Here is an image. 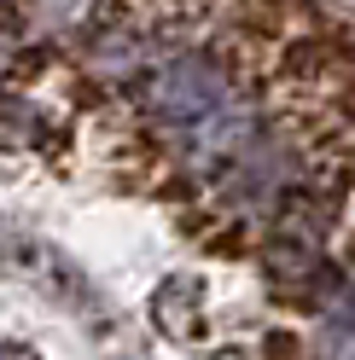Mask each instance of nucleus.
<instances>
[{"mask_svg": "<svg viewBox=\"0 0 355 360\" xmlns=\"http://www.w3.org/2000/svg\"><path fill=\"white\" fill-rule=\"evenodd\" d=\"M221 87H228V76H221L216 64H204V58H181V64H169V70L158 76L151 99H158L169 117H204L210 105H221Z\"/></svg>", "mask_w": 355, "mask_h": 360, "instance_id": "2", "label": "nucleus"}, {"mask_svg": "<svg viewBox=\"0 0 355 360\" xmlns=\"http://www.w3.org/2000/svg\"><path fill=\"white\" fill-rule=\"evenodd\" d=\"M338 360H355V337H349V343H338Z\"/></svg>", "mask_w": 355, "mask_h": 360, "instance_id": "5", "label": "nucleus"}, {"mask_svg": "<svg viewBox=\"0 0 355 360\" xmlns=\"http://www.w3.org/2000/svg\"><path fill=\"white\" fill-rule=\"evenodd\" d=\"M262 360H303L297 331H268V337H262Z\"/></svg>", "mask_w": 355, "mask_h": 360, "instance_id": "3", "label": "nucleus"}, {"mask_svg": "<svg viewBox=\"0 0 355 360\" xmlns=\"http://www.w3.org/2000/svg\"><path fill=\"white\" fill-rule=\"evenodd\" d=\"M233 6H251V0H233Z\"/></svg>", "mask_w": 355, "mask_h": 360, "instance_id": "6", "label": "nucleus"}, {"mask_svg": "<svg viewBox=\"0 0 355 360\" xmlns=\"http://www.w3.org/2000/svg\"><path fill=\"white\" fill-rule=\"evenodd\" d=\"M94 0H35V18H47V24H70V18H82Z\"/></svg>", "mask_w": 355, "mask_h": 360, "instance_id": "4", "label": "nucleus"}, {"mask_svg": "<svg viewBox=\"0 0 355 360\" xmlns=\"http://www.w3.org/2000/svg\"><path fill=\"white\" fill-rule=\"evenodd\" d=\"M274 76L280 82H338L355 76V41L326 30V35H292L274 58Z\"/></svg>", "mask_w": 355, "mask_h": 360, "instance_id": "1", "label": "nucleus"}]
</instances>
